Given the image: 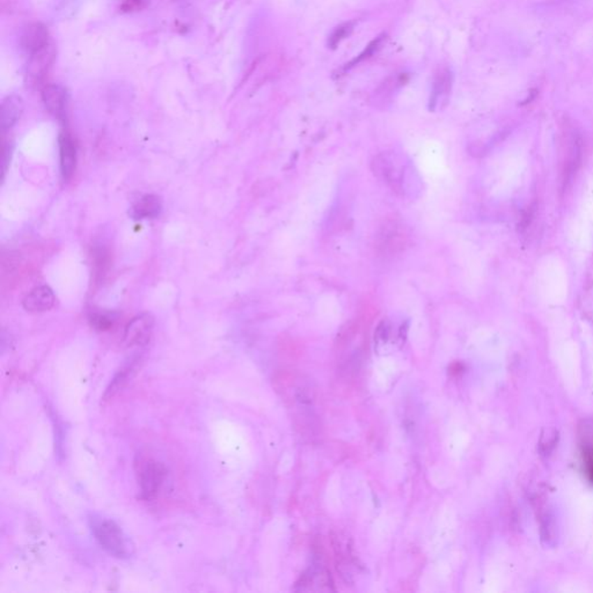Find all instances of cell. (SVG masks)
<instances>
[{
	"label": "cell",
	"instance_id": "6da1fadb",
	"mask_svg": "<svg viewBox=\"0 0 593 593\" xmlns=\"http://www.w3.org/2000/svg\"><path fill=\"white\" fill-rule=\"evenodd\" d=\"M91 530L100 547L116 559H128L132 555L130 539L116 521L108 518L92 516L89 519Z\"/></svg>",
	"mask_w": 593,
	"mask_h": 593
},
{
	"label": "cell",
	"instance_id": "7a4b0ae2",
	"mask_svg": "<svg viewBox=\"0 0 593 593\" xmlns=\"http://www.w3.org/2000/svg\"><path fill=\"white\" fill-rule=\"evenodd\" d=\"M167 477V468L164 463L155 459H143L137 463V479L139 484V498L143 501H151L158 496Z\"/></svg>",
	"mask_w": 593,
	"mask_h": 593
},
{
	"label": "cell",
	"instance_id": "3957f363",
	"mask_svg": "<svg viewBox=\"0 0 593 593\" xmlns=\"http://www.w3.org/2000/svg\"><path fill=\"white\" fill-rule=\"evenodd\" d=\"M399 157L392 153H381L374 159V173L380 178L383 181L391 185L395 192H405L408 190L409 181L408 171H412L409 166L400 165L398 164Z\"/></svg>",
	"mask_w": 593,
	"mask_h": 593
},
{
	"label": "cell",
	"instance_id": "277c9868",
	"mask_svg": "<svg viewBox=\"0 0 593 593\" xmlns=\"http://www.w3.org/2000/svg\"><path fill=\"white\" fill-rule=\"evenodd\" d=\"M408 241L405 229L396 222H390L381 227L376 248L380 255H394L403 251Z\"/></svg>",
	"mask_w": 593,
	"mask_h": 593
},
{
	"label": "cell",
	"instance_id": "5b68a950",
	"mask_svg": "<svg viewBox=\"0 0 593 593\" xmlns=\"http://www.w3.org/2000/svg\"><path fill=\"white\" fill-rule=\"evenodd\" d=\"M155 328V318L150 313H143L128 323L124 330L123 343L128 348L144 346L150 342Z\"/></svg>",
	"mask_w": 593,
	"mask_h": 593
},
{
	"label": "cell",
	"instance_id": "8992f818",
	"mask_svg": "<svg viewBox=\"0 0 593 593\" xmlns=\"http://www.w3.org/2000/svg\"><path fill=\"white\" fill-rule=\"evenodd\" d=\"M59 166L63 180L70 181L77 169V146L72 136L68 131L59 134Z\"/></svg>",
	"mask_w": 593,
	"mask_h": 593
},
{
	"label": "cell",
	"instance_id": "52a82bcc",
	"mask_svg": "<svg viewBox=\"0 0 593 593\" xmlns=\"http://www.w3.org/2000/svg\"><path fill=\"white\" fill-rule=\"evenodd\" d=\"M55 293L47 285H40L28 292L22 300V306L27 312H47L55 306Z\"/></svg>",
	"mask_w": 593,
	"mask_h": 593
},
{
	"label": "cell",
	"instance_id": "ba28073f",
	"mask_svg": "<svg viewBox=\"0 0 593 593\" xmlns=\"http://www.w3.org/2000/svg\"><path fill=\"white\" fill-rule=\"evenodd\" d=\"M42 100L49 113L56 118L64 121L68 108V95L66 89L59 85L45 86L42 91Z\"/></svg>",
	"mask_w": 593,
	"mask_h": 593
},
{
	"label": "cell",
	"instance_id": "9c48e42d",
	"mask_svg": "<svg viewBox=\"0 0 593 593\" xmlns=\"http://www.w3.org/2000/svg\"><path fill=\"white\" fill-rule=\"evenodd\" d=\"M139 365H141L139 357L132 358V360L124 364L123 367L117 371L116 374L110 381L109 386L107 387L106 392L103 394V400L109 401L114 396H116L130 383L131 379L134 377V374L137 373V371L139 370Z\"/></svg>",
	"mask_w": 593,
	"mask_h": 593
},
{
	"label": "cell",
	"instance_id": "30bf717a",
	"mask_svg": "<svg viewBox=\"0 0 593 593\" xmlns=\"http://www.w3.org/2000/svg\"><path fill=\"white\" fill-rule=\"evenodd\" d=\"M300 591H333V582L328 570L321 566L311 568L297 583Z\"/></svg>",
	"mask_w": 593,
	"mask_h": 593
},
{
	"label": "cell",
	"instance_id": "8fae6325",
	"mask_svg": "<svg viewBox=\"0 0 593 593\" xmlns=\"http://www.w3.org/2000/svg\"><path fill=\"white\" fill-rule=\"evenodd\" d=\"M21 45L29 56L47 48L50 45L48 29L40 22L29 24L22 35Z\"/></svg>",
	"mask_w": 593,
	"mask_h": 593
},
{
	"label": "cell",
	"instance_id": "7c38bea8",
	"mask_svg": "<svg viewBox=\"0 0 593 593\" xmlns=\"http://www.w3.org/2000/svg\"><path fill=\"white\" fill-rule=\"evenodd\" d=\"M55 56L56 52L52 45L29 56L28 76L35 82L42 79L52 68V63L55 61Z\"/></svg>",
	"mask_w": 593,
	"mask_h": 593
},
{
	"label": "cell",
	"instance_id": "4fadbf2b",
	"mask_svg": "<svg viewBox=\"0 0 593 593\" xmlns=\"http://www.w3.org/2000/svg\"><path fill=\"white\" fill-rule=\"evenodd\" d=\"M162 211V199L153 194H148L136 201L131 209V216L134 217V220H153L157 218Z\"/></svg>",
	"mask_w": 593,
	"mask_h": 593
},
{
	"label": "cell",
	"instance_id": "5bb4252c",
	"mask_svg": "<svg viewBox=\"0 0 593 593\" xmlns=\"http://www.w3.org/2000/svg\"><path fill=\"white\" fill-rule=\"evenodd\" d=\"M580 429V460L587 480L593 484V425H585Z\"/></svg>",
	"mask_w": 593,
	"mask_h": 593
},
{
	"label": "cell",
	"instance_id": "9a60e30c",
	"mask_svg": "<svg viewBox=\"0 0 593 593\" xmlns=\"http://www.w3.org/2000/svg\"><path fill=\"white\" fill-rule=\"evenodd\" d=\"M580 162H582V143L578 138H573L571 145L567 152L566 160H564V169L562 171L563 190L569 187L570 182L573 178V175L578 171Z\"/></svg>",
	"mask_w": 593,
	"mask_h": 593
},
{
	"label": "cell",
	"instance_id": "2e32d148",
	"mask_svg": "<svg viewBox=\"0 0 593 593\" xmlns=\"http://www.w3.org/2000/svg\"><path fill=\"white\" fill-rule=\"evenodd\" d=\"M24 110V101L20 96L12 94L3 100L1 103V128L8 130L17 123Z\"/></svg>",
	"mask_w": 593,
	"mask_h": 593
},
{
	"label": "cell",
	"instance_id": "e0dca14e",
	"mask_svg": "<svg viewBox=\"0 0 593 593\" xmlns=\"http://www.w3.org/2000/svg\"><path fill=\"white\" fill-rule=\"evenodd\" d=\"M451 86H452V75L449 70L439 73L433 83L431 98H430V107L436 108L438 106L439 101L442 102V100L446 99L451 91Z\"/></svg>",
	"mask_w": 593,
	"mask_h": 593
},
{
	"label": "cell",
	"instance_id": "ac0fdd59",
	"mask_svg": "<svg viewBox=\"0 0 593 593\" xmlns=\"http://www.w3.org/2000/svg\"><path fill=\"white\" fill-rule=\"evenodd\" d=\"M385 38H386V35L385 34L376 38V40L371 42L370 45H367V49L360 55L357 56L356 59H353L351 62L346 64V66L343 68V71H348V70L353 69V66H356L357 64H360V62H363L365 59H370L371 56L373 55L374 52L380 48L381 43L384 41Z\"/></svg>",
	"mask_w": 593,
	"mask_h": 593
},
{
	"label": "cell",
	"instance_id": "d6986e66",
	"mask_svg": "<svg viewBox=\"0 0 593 593\" xmlns=\"http://www.w3.org/2000/svg\"><path fill=\"white\" fill-rule=\"evenodd\" d=\"M89 321L96 330L107 332L113 328L116 318L109 313H92L89 316Z\"/></svg>",
	"mask_w": 593,
	"mask_h": 593
},
{
	"label": "cell",
	"instance_id": "ffe728a7",
	"mask_svg": "<svg viewBox=\"0 0 593 593\" xmlns=\"http://www.w3.org/2000/svg\"><path fill=\"white\" fill-rule=\"evenodd\" d=\"M353 29V22H346V24H339V27L335 28L332 35H330V40H328V47L330 49L337 48V45H339V42L344 40L346 36H349Z\"/></svg>",
	"mask_w": 593,
	"mask_h": 593
},
{
	"label": "cell",
	"instance_id": "44dd1931",
	"mask_svg": "<svg viewBox=\"0 0 593 593\" xmlns=\"http://www.w3.org/2000/svg\"><path fill=\"white\" fill-rule=\"evenodd\" d=\"M10 157H12V144H10V141H6L3 138V146H1V173H3V180L5 178L7 169L10 166Z\"/></svg>",
	"mask_w": 593,
	"mask_h": 593
},
{
	"label": "cell",
	"instance_id": "7402d4cb",
	"mask_svg": "<svg viewBox=\"0 0 593 593\" xmlns=\"http://www.w3.org/2000/svg\"><path fill=\"white\" fill-rule=\"evenodd\" d=\"M145 0H124L123 7L124 10H139L144 6Z\"/></svg>",
	"mask_w": 593,
	"mask_h": 593
}]
</instances>
